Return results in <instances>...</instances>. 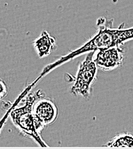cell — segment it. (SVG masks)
Returning <instances> with one entry per match:
<instances>
[{
    "mask_svg": "<svg viewBox=\"0 0 133 149\" xmlns=\"http://www.w3.org/2000/svg\"><path fill=\"white\" fill-rule=\"evenodd\" d=\"M46 94L42 90L35 93H28L15 104L10 113V119L19 134L24 137L29 138L42 148L49 147L37 131L33 109L34 104Z\"/></svg>",
    "mask_w": 133,
    "mask_h": 149,
    "instance_id": "2",
    "label": "cell"
},
{
    "mask_svg": "<svg viewBox=\"0 0 133 149\" xmlns=\"http://www.w3.org/2000/svg\"><path fill=\"white\" fill-rule=\"evenodd\" d=\"M8 89L5 82L0 78V101L4 99L8 95Z\"/></svg>",
    "mask_w": 133,
    "mask_h": 149,
    "instance_id": "8",
    "label": "cell"
},
{
    "mask_svg": "<svg viewBox=\"0 0 133 149\" xmlns=\"http://www.w3.org/2000/svg\"><path fill=\"white\" fill-rule=\"evenodd\" d=\"M123 46L114 47L94 52V61L98 69L109 72L120 68L124 60Z\"/></svg>",
    "mask_w": 133,
    "mask_h": 149,
    "instance_id": "5",
    "label": "cell"
},
{
    "mask_svg": "<svg viewBox=\"0 0 133 149\" xmlns=\"http://www.w3.org/2000/svg\"><path fill=\"white\" fill-rule=\"evenodd\" d=\"M33 112L36 129L41 134L43 130L55 123L59 111L53 100L45 96L35 103Z\"/></svg>",
    "mask_w": 133,
    "mask_h": 149,
    "instance_id": "4",
    "label": "cell"
},
{
    "mask_svg": "<svg viewBox=\"0 0 133 149\" xmlns=\"http://www.w3.org/2000/svg\"><path fill=\"white\" fill-rule=\"evenodd\" d=\"M113 19H107L104 17L98 18L96 21L97 31L95 35L81 47L46 65L39 76L32 83L28 84L23 92L25 94L28 93L39 83L40 80L47 74L61 65L74 60L83 54L114 47L124 46L127 42L133 40V26L126 28L125 22H123L120 24L118 28H114L113 26Z\"/></svg>",
    "mask_w": 133,
    "mask_h": 149,
    "instance_id": "1",
    "label": "cell"
},
{
    "mask_svg": "<svg viewBox=\"0 0 133 149\" xmlns=\"http://www.w3.org/2000/svg\"><path fill=\"white\" fill-rule=\"evenodd\" d=\"M94 52L87 53L83 61L78 64L76 75L65 74L66 81L73 83L70 93L75 96L88 99L91 96L92 86L97 79L98 70L94 61Z\"/></svg>",
    "mask_w": 133,
    "mask_h": 149,
    "instance_id": "3",
    "label": "cell"
},
{
    "mask_svg": "<svg viewBox=\"0 0 133 149\" xmlns=\"http://www.w3.org/2000/svg\"><path fill=\"white\" fill-rule=\"evenodd\" d=\"M109 148H133V134L129 132H123L116 134L103 145Z\"/></svg>",
    "mask_w": 133,
    "mask_h": 149,
    "instance_id": "7",
    "label": "cell"
},
{
    "mask_svg": "<svg viewBox=\"0 0 133 149\" xmlns=\"http://www.w3.org/2000/svg\"><path fill=\"white\" fill-rule=\"evenodd\" d=\"M32 45L37 55L40 59L49 56L57 47L56 38L46 30H43Z\"/></svg>",
    "mask_w": 133,
    "mask_h": 149,
    "instance_id": "6",
    "label": "cell"
}]
</instances>
